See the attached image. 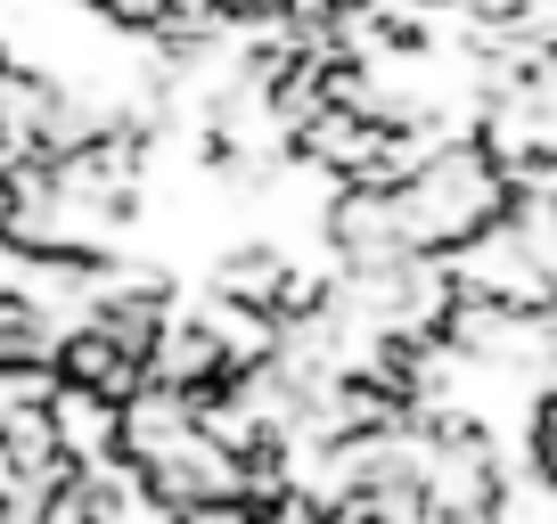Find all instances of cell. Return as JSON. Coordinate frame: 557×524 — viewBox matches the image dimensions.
<instances>
[{
  "label": "cell",
  "mask_w": 557,
  "mask_h": 524,
  "mask_svg": "<svg viewBox=\"0 0 557 524\" xmlns=\"http://www.w3.org/2000/svg\"><path fill=\"white\" fill-rule=\"evenodd\" d=\"M524 475L557 491V385H541L524 410Z\"/></svg>",
  "instance_id": "cell-1"
}]
</instances>
